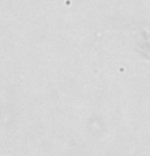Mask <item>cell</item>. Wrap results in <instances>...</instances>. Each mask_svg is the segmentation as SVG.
Masks as SVG:
<instances>
[]
</instances>
